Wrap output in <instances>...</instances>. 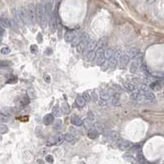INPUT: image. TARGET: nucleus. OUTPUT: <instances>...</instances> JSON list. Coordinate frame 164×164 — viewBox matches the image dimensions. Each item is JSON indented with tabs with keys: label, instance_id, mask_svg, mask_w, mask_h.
Masks as SVG:
<instances>
[{
	"label": "nucleus",
	"instance_id": "obj_20",
	"mask_svg": "<svg viewBox=\"0 0 164 164\" xmlns=\"http://www.w3.org/2000/svg\"><path fill=\"white\" fill-rule=\"evenodd\" d=\"M75 36H76V34H75V33L73 31H67L65 34L64 39L66 42H72Z\"/></svg>",
	"mask_w": 164,
	"mask_h": 164
},
{
	"label": "nucleus",
	"instance_id": "obj_6",
	"mask_svg": "<svg viewBox=\"0 0 164 164\" xmlns=\"http://www.w3.org/2000/svg\"><path fill=\"white\" fill-rule=\"evenodd\" d=\"M17 12H18V16L19 18L21 20V21L23 22L24 24L27 23L28 19V14H27V10L25 9L24 7H20L17 10Z\"/></svg>",
	"mask_w": 164,
	"mask_h": 164
},
{
	"label": "nucleus",
	"instance_id": "obj_19",
	"mask_svg": "<svg viewBox=\"0 0 164 164\" xmlns=\"http://www.w3.org/2000/svg\"><path fill=\"white\" fill-rule=\"evenodd\" d=\"M45 12H46V15L48 16V19H49L51 17L52 15V3L50 2H48L45 4Z\"/></svg>",
	"mask_w": 164,
	"mask_h": 164
},
{
	"label": "nucleus",
	"instance_id": "obj_47",
	"mask_svg": "<svg viewBox=\"0 0 164 164\" xmlns=\"http://www.w3.org/2000/svg\"><path fill=\"white\" fill-rule=\"evenodd\" d=\"M45 160L48 162L53 163V162H54V157H53L52 155H47V156L45 157Z\"/></svg>",
	"mask_w": 164,
	"mask_h": 164
},
{
	"label": "nucleus",
	"instance_id": "obj_35",
	"mask_svg": "<svg viewBox=\"0 0 164 164\" xmlns=\"http://www.w3.org/2000/svg\"><path fill=\"white\" fill-rule=\"evenodd\" d=\"M122 65H126V64H127V63L128 62H129L130 60H131V58L129 57V56L127 55V54H124L122 57Z\"/></svg>",
	"mask_w": 164,
	"mask_h": 164
},
{
	"label": "nucleus",
	"instance_id": "obj_21",
	"mask_svg": "<svg viewBox=\"0 0 164 164\" xmlns=\"http://www.w3.org/2000/svg\"><path fill=\"white\" fill-rule=\"evenodd\" d=\"M83 35H84V34L83 33H81V34H79L77 36H75L74 37V39H72V46H76L77 45V44L80 43V41H81V39H82Z\"/></svg>",
	"mask_w": 164,
	"mask_h": 164
},
{
	"label": "nucleus",
	"instance_id": "obj_10",
	"mask_svg": "<svg viewBox=\"0 0 164 164\" xmlns=\"http://www.w3.org/2000/svg\"><path fill=\"white\" fill-rule=\"evenodd\" d=\"M54 122V116L53 114H47L44 117L43 122L45 126H49Z\"/></svg>",
	"mask_w": 164,
	"mask_h": 164
},
{
	"label": "nucleus",
	"instance_id": "obj_15",
	"mask_svg": "<svg viewBox=\"0 0 164 164\" xmlns=\"http://www.w3.org/2000/svg\"><path fill=\"white\" fill-rule=\"evenodd\" d=\"M126 54H127L128 56H129L130 58L131 59V58H133V57H136L140 54V50L136 48H131V49H129V51H128Z\"/></svg>",
	"mask_w": 164,
	"mask_h": 164
},
{
	"label": "nucleus",
	"instance_id": "obj_39",
	"mask_svg": "<svg viewBox=\"0 0 164 164\" xmlns=\"http://www.w3.org/2000/svg\"><path fill=\"white\" fill-rule=\"evenodd\" d=\"M47 146H52V145H54L56 144V139L55 137H52L49 140H48V141L46 142Z\"/></svg>",
	"mask_w": 164,
	"mask_h": 164
},
{
	"label": "nucleus",
	"instance_id": "obj_29",
	"mask_svg": "<svg viewBox=\"0 0 164 164\" xmlns=\"http://www.w3.org/2000/svg\"><path fill=\"white\" fill-rule=\"evenodd\" d=\"M113 57L117 60L120 59L121 57H122V51L121 49H119V48H118V49H116L113 53Z\"/></svg>",
	"mask_w": 164,
	"mask_h": 164
},
{
	"label": "nucleus",
	"instance_id": "obj_4",
	"mask_svg": "<svg viewBox=\"0 0 164 164\" xmlns=\"http://www.w3.org/2000/svg\"><path fill=\"white\" fill-rule=\"evenodd\" d=\"M142 58H138L135 59L132 62L131 66H130V71L131 73H137L139 72V70L140 68V66L142 65Z\"/></svg>",
	"mask_w": 164,
	"mask_h": 164
},
{
	"label": "nucleus",
	"instance_id": "obj_9",
	"mask_svg": "<svg viewBox=\"0 0 164 164\" xmlns=\"http://www.w3.org/2000/svg\"><path fill=\"white\" fill-rule=\"evenodd\" d=\"M16 108H13V107H5L3 108L1 112L2 113H3L4 115H6V116H12V115H14L16 113Z\"/></svg>",
	"mask_w": 164,
	"mask_h": 164
},
{
	"label": "nucleus",
	"instance_id": "obj_28",
	"mask_svg": "<svg viewBox=\"0 0 164 164\" xmlns=\"http://www.w3.org/2000/svg\"><path fill=\"white\" fill-rule=\"evenodd\" d=\"M86 57H87V59L90 60V61H91V60H93V59H94L95 57H96V52L94 51V50L89 51Z\"/></svg>",
	"mask_w": 164,
	"mask_h": 164
},
{
	"label": "nucleus",
	"instance_id": "obj_42",
	"mask_svg": "<svg viewBox=\"0 0 164 164\" xmlns=\"http://www.w3.org/2000/svg\"><path fill=\"white\" fill-rule=\"evenodd\" d=\"M61 126H62V121H61V120H59V119H57V121L54 122V129L58 130Z\"/></svg>",
	"mask_w": 164,
	"mask_h": 164
},
{
	"label": "nucleus",
	"instance_id": "obj_55",
	"mask_svg": "<svg viewBox=\"0 0 164 164\" xmlns=\"http://www.w3.org/2000/svg\"><path fill=\"white\" fill-rule=\"evenodd\" d=\"M3 33V27L1 25H0V34L2 35Z\"/></svg>",
	"mask_w": 164,
	"mask_h": 164
},
{
	"label": "nucleus",
	"instance_id": "obj_26",
	"mask_svg": "<svg viewBox=\"0 0 164 164\" xmlns=\"http://www.w3.org/2000/svg\"><path fill=\"white\" fill-rule=\"evenodd\" d=\"M113 53H114V51L112 49V48H108V49L104 50V56H105V58L109 59V58H111L112 57H113Z\"/></svg>",
	"mask_w": 164,
	"mask_h": 164
},
{
	"label": "nucleus",
	"instance_id": "obj_33",
	"mask_svg": "<svg viewBox=\"0 0 164 164\" xmlns=\"http://www.w3.org/2000/svg\"><path fill=\"white\" fill-rule=\"evenodd\" d=\"M124 87H125L127 90H129V91H134L135 90V85H133V84L131 83H125L124 84Z\"/></svg>",
	"mask_w": 164,
	"mask_h": 164
},
{
	"label": "nucleus",
	"instance_id": "obj_57",
	"mask_svg": "<svg viewBox=\"0 0 164 164\" xmlns=\"http://www.w3.org/2000/svg\"><path fill=\"white\" fill-rule=\"evenodd\" d=\"M0 38H1V34H0Z\"/></svg>",
	"mask_w": 164,
	"mask_h": 164
},
{
	"label": "nucleus",
	"instance_id": "obj_46",
	"mask_svg": "<svg viewBox=\"0 0 164 164\" xmlns=\"http://www.w3.org/2000/svg\"><path fill=\"white\" fill-rule=\"evenodd\" d=\"M11 52V49L7 47H4L3 48H1V53L3 54H8Z\"/></svg>",
	"mask_w": 164,
	"mask_h": 164
},
{
	"label": "nucleus",
	"instance_id": "obj_32",
	"mask_svg": "<svg viewBox=\"0 0 164 164\" xmlns=\"http://www.w3.org/2000/svg\"><path fill=\"white\" fill-rule=\"evenodd\" d=\"M55 139H56V144H62V142H63L64 140V135L58 134L55 137Z\"/></svg>",
	"mask_w": 164,
	"mask_h": 164
},
{
	"label": "nucleus",
	"instance_id": "obj_25",
	"mask_svg": "<svg viewBox=\"0 0 164 164\" xmlns=\"http://www.w3.org/2000/svg\"><path fill=\"white\" fill-rule=\"evenodd\" d=\"M94 129H95L97 131H98L99 133H101V132H103L104 131V126L103 124H100V123H95L94 125H93V127Z\"/></svg>",
	"mask_w": 164,
	"mask_h": 164
},
{
	"label": "nucleus",
	"instance_id": "obj_34",
	"mask_svg": "<svg viewBox=\"0 0 164 164\" xmlns=\"http://www.w3.org/2000/svg\"><path fill=\"white\" fill-rule=\"evenodd\" d=\"M108 63L112 67H115V66H117V59L115 58L114 57H112L111 58L108 59Z\"/></svg>",
	"mask_w": 164,
	"mask_h": 164
},
{
	"label": "nucleus",
	"instance_id": "obj_54",
	"mask_svg": "<svg viewBox=\"0 0 164 164\" xmlns=\"http://www.w3.org/2000/svg\"><path fill=\"white\" fill-rule=\"evenodd\" d=\"M44 80H45V81L48 82V83H49L50 81H51V80H50V77L48 76H45V79H44Z\"/></svg>",
	"mask_w": 164,
	"mask_h": 164
},
{
	"label": "nucleus",
	"instance_id": "obj_12",
	"mask_svg": "<svg viewBox=\"0 0 164 164\" xmlns=\"http://www.w3.org/2000/svg\"><path fill=\"white\" fill-rule=\"evenodd\" d=\"M144 100L148 103H153L156 101V97L151 91H149L144 94Z\"/></svg>",
	"mask_w": 164,
	"mask_h": 164
},
{
	"label": "nucleus",
	"instance_id": "obj_45",
	"mask_svg": "<svg viewBox=\"0 0 164 164\" xmlns=\"http://www.w3.org/2000/svg\"><path fill=\"white\" fill-rule=\"evenodd\" d=\"M30 52L32 53V54H37L38 51H39L38 47H37L36 45H34H34H31V46H30Z\"/></svg>",
	"mask_w": 164,
	"mask_h": 164
},
{
	"label": "nucleus",
	"instance_id": "obj_1",
	"mask_svg": "<svg viewBox=\"0 0 164 164\" xmlns=\"http://www.w3.org/2000/svg\"><path fill=\"white\" fill-rule=\"evenodd\" d=\"M89 42H90V35H89L88 34H84L82 39L76 46V52L79 53V54H81V53H82L83 51H85Z\"/></svg>",
	"mask_w": 164,
	"mask_h": 164
},
{
	"label": "nucleus",
	"instance_id": "obj_16",
	"mask_svg": "<svg viewBox=\"0 0 164 164\" xmlns=\"http://www.w3.org/2000/svg\"><path fill=\"white\" fill-rule=\"evenodd\" d=\"M75 102H76V104L78 106L79 108L85 107V103H86V101L85 100V99H84L82 96H78L76 99V100H75Z\"/></svg>",
	"mask_w": 164,
	"mask_h": 164
},
{
	"label": "nucleus",
	"instance_id": "obj_51",
	"mask_svg": "<svg viewBox=\"0 0 164 164\" xmlns=\"http://www.w3.org/2000/svg\"><path fill=\"white\" fill-rule=\"evenodd\" d=\"M88 116H89V118H90L91 121H94V120H95V117H95V115H94V113H93L92 112H90V113H89Z\"/></svg>",
	"mask_w": 164,
	"mask_h": 164
},
{
	"label": "nucleus",
	"instance_id": "obj_17",
	"mask_svg": "<svg viewBox=\"0 0 164 164\" xmlns=\"http://www.w3.org/2000/svg\"><path fill=\"white\" fill-rule=\"evenodd\" d=\"M99 133L95 129H94V128H91V129L89 130V132H88V137L90 139H92V140H94V139H96L97 137L99 136Z\"/></svg>",
	"mask_w": 164,
	"mask_h": 164
},
{
	"label": "nucleus",
	"instance_id": "obj_41",
	"mask_svg": "<svg viewBox=\"0 0 164 164\" xmlns=\"http://www.w3.org/2000/svg\"><path fill=\"white\" fill-rule=\"evenodd\" d=\"M8 121L7 116L4 115L3 113H0V122L3 123V122H7Z\"/></svg>",
	"mask_w": 164,
	"mask_h": 164
},
{
	"label": "nucleus",
	"instance_id": "obj_44",
	"mask_svg": "<svg viewBox=\"0 0 164 164\" xmlns=\"http://www.w3.org/2000/svg\"><path fill=\"white\" fill-rule=\"evenodd\" d=\"M141 71H142V72L144 73V74H147V75H149V70H148V68H147V66H146L144 64H143L142 63V65L140 66V68Z\"/></svg>",
	"mask_w": 164,
	"mask_h": 164
},
{
	"label": "nucleus",
	"instance_id": "obj_24",
	"mask_svg": "<svg viewBox=\"0 0 164 164\" xmlns=\"http://www.w3.org/2000/svg\"><path fill=\"white\" fill-rule=\"evenodd\" d=\"M83 124H84V126H85V127L88 130L91 129L93 127V122L90 118H85L83 122Z\"/></svg>",
	"mask_w": 164,
	"mask_h": 164
},
{
	"label": "nucleus",
	"instance_id": "obj_53",
	"mask_svg": "<svg viewBox=\"0 0 164 164\" xmlns=\"http://www.w3.org/2000/svg\"><path fill=\"white\" fill-rule=\"evenodd\" d=\"M113 89H114L116 92H121L122 91V88L119 86L118 85H113Z\"/></svg>",
	"mask_w": 164,
	"mask_h": 164
},
{
	"label": "nucleus",
	"instance_id": "obj_52",
	"mask_svg": "<svg viewBox=\"0 0 164 164\" xmlns=\"http://www.w3.org/2000/svg\"><path fill=\"white\" fill-rule=\"evenodd\" d=\"M8 65H9V63H7V62L0 61V67H3V66H8Z\"/></svg>",
	"mask_w": 164,
	"mask_h": 164
},
{
	"label": "nucleus",
	"instance_id": "obj_27",
	"mask_svg": "<svg viewBox=\"0 0 164 164\" xmlns=\"http://www.w3.org/2000/svg\"><path fill=\"white\" fill-rule=\"evenodd\" d=\"M110 136H111V138H112L113 140H114L116 142H117L118 140H120L122 139L120 135H119L117 131H112V132H111V134H110Z\"/></svg>",
	"mask_w": 164,
	"mask_h": 164
},
{
	"label": "nucleus",
	"instance_id": "obj_3",
	"mask_svg": "<svg viewBox=\"0 0 164 164\" xmlns=\"http://www.w3.org/2000/svg\"><path fill=\"white\" fill-rule=\"evenodd\" d=\"M46 15V12H45V4H44L43 2L39 3L37 7H36V17H37V20L39 21V23L40 24V22L43 19V17Z\"/></svg>",
	"mask_w": 164,
	"mask_h": 164
},
{
	"label": "nucleus",
	"instance_id": "obj_8",
	"mask_svg": "<svg viewBox=\"0 0 164 164\" xmlns=\"http://www.w3.org/2000/svg\"><path fill=\"white\" fill-rule=\"evenodd\" d=\"M131 99L133 101L138 102V103H140V102L144 101V95L142 94H140L139 91H135L131 93Z\"/></svg>",
	"mask_w": 164,
	"mask_h": 164
},
{
	"label": "nucleus",
	"instance_id": "obj_43",
	"mask_svg": "<svg viewBox=\"0 0 164 164\" xmlns=\"http://www.w3.org/2000/svg\"><path fill=\"white\" fill-rule=\"evenodd\" d=\"M82 97L84 99H85V100L86 101V102H90V100H91V97H90V94H89V93H87V92H85L83 94V95H82Z\"/></svg>",
	"mask_w": 164,
	"mask_h": 164
},
{
	"label": "nucleus",
	"instance_id": "obj_13",
	"mask_svg": "<svg viewBox=\"0 0 164 164\" xmlns=\"http://www.w3.org/2000/svg\"><path fill=\"white\" fill-rule=\"evenodd\" d=\"M71 123L76 126H81L83 125V122L81 118L77 116H72L71 118Z\"/></svg>",
	"mask_w": 164,
	"mask_h": 164
},
{
	"label": "nucleus",
	"instance_id": "obj_30",
	"mask_svg": "<svg viewBox=\"0 0 164 164\" xmlns=\"http://www.w3.org/2000/svg\"><path fill=\"white\" fill-rule=\"evenodd\" d=\"M74 139L75 137L72 133H67V134L64 135V140L66 141H67V142H72V141L74 140Z\"/></svg>",
	"mask_w": 164,
	"mask_h": 164
},
{
	"label": "nucleus",
	"instance_id": "obj_40",
	"mask_svg": "<svg viewBox=\"0 0 164 164\" xmlns=\"http://www.w3.org/2000/svg\"><path fill=\"white\" fill-rule=\"evenodd\" d=\"M98 104L100 106V107H104V106H107L108 100H104V99H98Z\"/></svg>",
	"mask_w": 164,
	"mask_h": 164
},
{
	"label": "nucleus",
	"instance_id": "obj_36",
	"mask_svg": "<svg viewBox=\"0 0 164 164\" xmlns=\"http://www.w3.org/2000/svg\"><path fill=\"white\" fill-rule=\"evenodd\" d=\"M100 99H104V100H109V99H111V94L107 92H102L100 95Z\"/></svg>",
	"mask_w": 164,
	"mask_h": 164
},
{
	"label": "nucleus",
	"instance_id": "obj_7",
	"mask_svg": "<svg viewBox=\"0 0 164 164\" xmlns=\"http://www.w3.org/2000/svg\"><path fill=\"white\" fill-rule=\"evenodd\" d=\"M117 145L119 146V148L122 150H129L133 147V144L128 140H124L121 139L120 140L117 141Z\"/></svg>",
	"mask_w": 164,
	"mask_h": 164
},
{
	"label": "nucleus",
	"instance_id": "obj_49",
	"mask_svg": "<svg viewBox=\"0 0 164 164\" xmlns=\"http://www.w3.org/2000/svg\"><path fill=\"white\" fill-rule=\"evenodd\" d=\"M90 97L94 101H98V99H99L98 98V94H97L95 92H92L90 94Z\"/></svg>",
	"mask_w": 164,
	"mask_h": 164
},
{
	"label": "nucleus",
	"instance_id": "obj_38",
	"mask_svg": "<svg viewBox=\"0 0 164 164\" xmlns=\"http://www.w3.org/2000/svg\"><path fill=\"white\" fill-rule=\"evenodd\" d=\"M62 110H63V112L65 114H67L70 112V108H69V106L67 105V103H63V106H62Z\"/></svg>",
	"mask_w": 164,
	"mask_h": 164
},
{
	"label": "nucleus",
	"instance_id": "obj_5",
	"mask_svg": "<svg viewBox=\"0 0 164 164\" xmlns=\"http://www.w3.org/2000/svg\"><path fill=\"white\" fill-rule=\"evenodd\" d=\"M50 30L52 33H54L57 27V11H54L52 12V15L49 20Z\"/></svg>",
	"mask_w": 164,
	"mask_h": 164
},
{
	"label": "nucleus",
	"instance_id": "obj_22",
	"mask_svg": "<svg viewBox=\"0 0 164 164\" xmlns=\"http://www.w3.org/2000/svg\"><path fill=\"white\" fill-rule=\"evenodd\" d=\"M96 45H97V41L95 39H91V40H90V42L88 43L87 46H86L88 52L90 50H94V48L96 47Z\"/></svg>",
	"mask_w": 164,
	"mask_h": 164
},
{
	"label": "nucleus",
	"instance_id": "obj_18",
	"mask_svg": "<svg viewBox=\"0 0 164 164\" xmlns=\"http://www.w3.org/2000/svg\"><path fill=\"white\" fill-rule=\"evenodd\" d=\"M30 102V99L27 96H23L22 98L21 99H18V102H17V104H18L19 106H25L26 104H28Z\"/></svg>",
	"mask_w": 164,
	"mask_h": 164
},
{
	"label": "nucleus",
	"instance_id": "obj_14",
	"mask_svg": "<svg viewBox=\"0 0 164 164\" xmlns=\"http://www.w3.org/2000/svg\"><path fill=\"white\" fill-rule=\"evenodd\" d=\"M108 43V37H103V38H101L98 42H97V45H98L99 48H104L105 47H107Z\"/></svg>",
	"mask_w": 164,
	"mask_h": 164
},
{
	"label": "nucleus",
	"instance_id": "obj_2",
	"mask_svg": "<svg viewBox=\"0 0 164 164\" xmlns=\"http://www.w3.org/2000/svg\"><path fill=\"white\" fill-rule=\"evenodd\" d=\"M27 14L28 19L30 21V23L34 24L35 21H36V7H34L33 3H30L28 5Z\"/></svg>",
	"mask_w": 164,
	"mask_h": 164
},
{
	"label": "nucleus",
	"instance_id": "obj_31",
	"mask_svg": "<svg viewBox=\"0 0 164 164\" xmlns=\"http://www.w3.org/2000/svg\"><path fill=\"white\" fill-rule=\"evenodd\" d=\"M104 61H105V56L104 55L98 56L96 57V63L99 66H101L102 64H103Z\"/></svg>",
	"mask_w": 164,
	"mask_h": 164
},
{
	"label": "nucleus",
	"instance_id": "obj_37",
	"mask_svg": "<svg viewBox=\"0 0 164 164\" xmlns=\"http://www.w3.org/2000/svg\"><path fill=\"white\" fill-rule=\"evenodd\" d=\"M8 131V128L4 124H0V134H6Z\"/></svg>",
	"mask_w": 164,
	"mask_h": 164
},
{
	"label": "nucleus",
	"instance_id": "obj_50",
	"mask_svg": "<svg viewBox=\"0 0 164 164\" xmlns=\"http://www.w3.org/2000/svg\"><path fill=\"white\" fill-rule=\"evenodd\" d=\"M108 65H109L108 61H106V60H105V61L103 62V63L101 65V66H102V69H103V71H105L106 69H107V68L108 67Z\"/></svg>",
	"mask_w": 164,
	"mask_h": 164
},
{
	"label": "nucleus",
	"instance_id": "obj_48",
	"mask_svg": "<svg viewBox=\"0 0 164 164\" xmlns=\"http://www.w3.org/2000/svg\"><path fill=\"white\" fill-rule=\"evenodd\" d=\"M137 158H138V161H139L140 162H145V159H144V156H143V155L141 154L140 153H138V156H137Z\"/></svg>",
	"mask_w": 164,
	"mask_h": 164
},
{
	"label": "nucleus",
	"instance_id": "obj_11",
	"mask_svg": "<svg viewBox=\"0 0 164 164\" xmlns=\"http://www.w3.org/2000/svg\"><path fill=\"white\" fill-rule=\"evenodd\" d=\"M0 25L3 28H9L11 27V20H9L7 16H0Z\"/></svg>",
	"mask_w": 164,
	"mask_h": 164
},
{
	"label": "nucleus",
	"instance_id": "obj_23",
	"mask_svg": "<svg viewBox=\"0 0 164 164\" xmlns=\"http://www.w3.org/2000/svg\"><path fill=\"white\" fill-rule=\"evenodd\" d=\"M52 113H53V115L55 116V117H59L62 115V111L59 108V107H57V106H54V107L53 108Z\"/></svg>",
	"mask_w": 164,
	"mask_h": 164
},
{
	"label": "nucleus",
	"instance_id": "obj_56",
	"mask_svg": "<svg viewBox=\"0 0 164 164\" xmlns=\"http://www.w3.org/2000/svg\"><path fill=\"white\" fill-rule=\"evenodd\" d=\"M155 1V0H147V2L149 3H153Z\"/></svg>",
	"mask_w": 164,
	"mask_h": 164
}]
</instances>
